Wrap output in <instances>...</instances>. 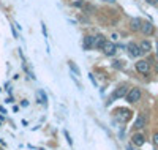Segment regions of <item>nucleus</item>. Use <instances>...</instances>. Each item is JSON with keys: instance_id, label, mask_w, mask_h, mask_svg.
I'll use <instances>...</instances> for the list:
<instances>
[{"instance_id": "obj_22", "label": "nucleus", "mask_w": 158, "mask_h": 150, "mask_svg": "<svg viewBox=\"0 0 158 150\" xmlns=\"http://www.w3.org/2000/svg\"><path fill=\"white\" fill-rule=\"evenodd\" d=\"M11 27V32H13V36H15V38H18V32H16V27H15V24H13V25H10Z\"/></svg>"}, {"instance_id": "obj_23", "label": "nucleus", "mask_w": 158, "mask_h": 150, "mask_svg": "<svg viewBox=\"0 0 158 150\" xmlns=\"http://www.w3.org/2000/svg\"><path fill=\"white\" fill-rule=\"evenodd\" d=\"M41 32H43V35H44V36H48V32H46V24H44V22H41Z\"/></svg>"}, {"instance_id": "obj_16", "label": "nucleus", "mask_w": 158, "mask_h": 150, "mask_svg": "<svg viewBox=\"0 0 158 150\" xmlns=\"http://www.w3.org/2000/svg\"><path fill=\"white\" fill-rule=\"evenodd\" d=\"M112 66L117 68V70H122V68H125V62L123 60H114L112 62Z\"/></svg>"}, {"instance_id": "obj_7", "label": "nucleus", "mask_w": 158, "mask_h": 150, "mask_svg": "<svg viewBox=\"0 0 158 150\" xmlns=\"http://www.w3.org/2000/svg\"><path fill=\"white\" fill-rule=\"evenodd\" d=\"M82 49L84 51L95 49V35H84V38H82Z\"/></svg>"}, {"instance_id": "obj_18", "label": "nucleus", "mask_w": 158, "mask_h": 150, "mask_svg": "<svg viewBox=\"0 0 158 150\" xmlns=\"http://www.w3.org/2000/svg\"><path fill=\"white\" fill-rule=\"evenodd\" d=\"M63 134H65V138H67V142H68V145H73V139H71V136H70V133L65 130L63 131Z\"/></svg>"}, {"instance_id": "obj_17", "label": "nucleus", "mask_w": 158, "mask_h": 150, "mask_svg": "<svg viewBox=\"0 0 158 150\" xmlns=\"http://www.w3.org/2000/svg\"><path fill=\"white\" fill-rule=\"evenodd\" d=\"M84 5H85V0H77V2L73 3V6H76V8H84Z\"/></svg>"}, {"instance_id": "obj_19", "label": "nucleus", "mask_w": 158, "mask_h": 150, "mask_svg": "<svg viewBox=\"0 0 158 150\" xmlns=\"http://www.w3.org/2000/svg\"><path fill=\"white\" fill-rule=\"evenodd\" d=\"M152 144H153L155 147H158V131L153 133V136H152Z\"/></svg>"}, {"instance_id": "obj_14", "label": "nucleus", "mask_w": 158, "mask_h": 150, "mask_svg": "<svg viewBox=\"0 0 158 150\" xmlns=\"http://www.w3.org/2000/svg\"><path fill=\"white\" fill-rule=\"evenodd\" d=\"M38 95V103H41V104H48V95L44 93V90H38L36 92Z\"/></svg>"}, {"instance_id": "obj_13", "label": "nucleus", "mask_w": 158, "mask_h": 150, "mask_svg": "<svg viewBox=\"0 0 158 150\" xmlns=\"http://www.w3.org/2000/svg\"><path fill=\"white\" fill-rule=\"evenodd\" d=\"M139 48H141L142 54H150L152 52V43L149 41V40H142V41L139 43Z\"/></svg>"}, {"instance_id": "obj_10", "label": "nucleus", "mask_w": 158, "mask_h": 150, "mask_svg": "<svg viewBox=\"0 0 158 150\" xmlns=\"http://www.w3.org/2000/svg\"><path fill=\"white\" fill-rule=\"evenodd\" d=\"M141 33L144 36H152L155 33V25L150 21H144L142 22V27H141Z\"/></svg>"}, {"instance_id": "obj_6", "label": "nucleus", "mask_w": 158, "mask_h": 150, "mask_svg": "<svg viewBox=\"0 0 158 150\" xmlns=\"http://www.w3.org/2000/svg\"><path fill=\"white\" fill-rule=\"evenodd\" d=\"M117 49H118V48H117V44H115L114 41H109V40H108V41L104 43V46H103L101 52H103L106 57H114L115 54H117Z\"/></svg>"}, {"instance_id": "obj_5", "label": "nucleus", "mask_w": 158, "mask_h": 150, "mask_svg": "<svg viewBox=\"0 0 158 150\" xmlns=\"http://www.w3.org/2000/svg\"><path fill=\"white\" fill-rule=\"evenodd\" d=\"M127 51H128V56L133 57V59H139L142 56V51L139 48V43H136V41H130L127 44Z\"/></svg>"}, {"instance_id": "obj_4", "label": "nucleus", "mask_w": 158, "mask_h": 150, "mask_svg": "<svg viewBox=\"0 0 158 150\" xmlns=\"http://www.w3.org/2000/svg\"><path fill=\"white\" fill-rule=\"evenodd\" d=\"M131 112L130 109H125V107H120V109H115L114 111V117L120 122V123H127V122L131 119Z\"/></svg>"}, {"instance_id": "obj_8", "label": "nucleus", "mask_w": 158, "mask_h": 150, "mask_svg": "<svg viewBox=\"0 0 158 150\" xmlns=\"http://www.w3.org/2000/svg\"><path fill=\"white\" fill-rule=\"evenodd\" d=\"M131 144L135 147H142L146 144V136H144L141 131H135L133 136H131Z\"/></svg>"}, {"instance_id": "obj_15", "label": "nucleus", "mask_w": 158, "mask_h": 150, "mask_svg": "<svg viewBox=\"0 0 158 150\" xmlns=\"http://www.w3.org/2000/svg\"><path fill=\"white\" fill-rule=\"evenodd\" d=\"M68 65H70L71 73H74V76H81V71H79V68H77V65L74 62H68Z\"/></svg>"}, {"instance_id": "obj_30", "label": "nucleus", "mask_w": 158, "mask_h": 150, "mask_svg": "<svg viewBox=\"0 0 158 150\" xmlns=\"http://www.w3.org/2000/svg\"><path fill=\"white\" fill-rule=\"evenodd\" d=\"M0 150H3V148H0Z\"/></svg>"}, {"instance_id": "obj_26", "label": "nucleus", "mask_w": 158, "mask_h": 150, "mask_svg": "<svg viewBox=\"0 0 158 150\" xmlns=\"http://www.w3.org/2000/svg\"><path fill=\"white\" fill-rule=\"evenodd\" d=\"M155 73H156V74H158V62H156V63H155Z\"/></svg>"}, {"instance_id": "obj_21", "label": "nucleus", "mask_w": 158, "mask_h": 150, "mask_svg": "<svg viewBox=\"0 0 158 150\" xmlns=\"http://www.w3.org/2000/svg\"><path fill=\"white\" fill-rule=\"evenodd\" d=\"M146 3L152 5V6H156L158 5V0H146Z\"/></svg>"}, {"instance_id": "obj_2", "label": "nucleus", "mask_w": 158, "mask_h": 150, "mask_svg": "<svg viewBox=\"0 0 158 150\" xmlns=\"http://www.w3.org/2000/svg\"><path fill=\"white\" fill-rule=\"evenodd\" d=\"M135 70L139 74L149 77L150 76V71H152V63L149 62V59H138L136 63H135Z\"/></svg>"}, {"instance_id": "obj_20", "label": "nucleus", "mask_w": 158, "mask_h": 150, "mask_svg": "<svg viewBox=\"0 0 158 150\" xmlns=\"http://www.w3.org/2000/svg\"><path fill=\"white\" fill-rule=\"evenodd\" d=\"M89 79H90V82H92V84H94L95 87H98V82H97V81H95V76H94V74H92V73L89 74Z\"/></svg>"}, {"instance_id": "obj_1", "label": "nucleus", "mask_w": 158, "mask_h": 150, "mask_svg": "<svg viewBox=\"0 0 158 150\" xmlns=\"http://www.w3.org/2000/svg\"><path fill=\"white\" fill-rule=\"evenodd\" d=\"M128 90H130V85H128L127 82H123V84H120V85H117V87L112 90V93L109 95V98H108V101H106V106H109V104L114 103L115 100L125 98L127 93H128Z\"/></svg>"}, {"instance_id": "obj_27", "label": "nucleus", "mask_w": 158, "mask_h": 150, "mask_svg": "<svg viewBox=\"0 0 158 150\" xmlns=\"http://www.w3.org/2000/svg\"><path fill=\"white\" fill-rule=\"evenodd\" d=\"M104 2H111V3H114V2H115V0H104Z\"/></svg>"}, {"instance_id": "obj_12", "label": "nucleus", "mask_w": 158, "mask_h": 150, "mask_svg": "<svg viewBox=\"0 0 158 150\" xmlns=\"http://www.w3.org/2000/svg\"><path fill=\"white\" fill-rule=\"evenodd\" d=\"M108 41V38L104 36L103 33H98V35H95V49L97 51H101L103 49V46H104V43Z\"/></svg>"}, {"instance_id": "obj_25", "label": "nucleus", "mask_w": 158, "mask_h": 150, "mask_svg": "<svg viewBox=\"0 0 158 150\" xmlns=\"http://www.w3.org/2000/svg\"><path fill=\"white\" fill-rule=\"evenodd\" d=\"M111 38H112V41H117V40H118V35H117V33H112Z\"/></svg>"}, {"instance_id": "obj_9", "label": "nucleus", "mask_w": 158, "mask_h": 150, "mask_svg": "<svg viewBox=\"0 0 158 150\" xmlns=\"http://www.w3.org/2000/svg\"><path fill=\"white\" fill-rule=\"evenodd\" d=\"M147 125V115L146 114H139L135 120V123H133V130L135 131H141L144 127Z\"/></svg>"}, {"instance_id": "obj_28", "label": "nucleus", "mask_w": 158, "mask_h": 150, "mask_svg": "<svg viewBox=\"0 0 158 150\" xmlns=\"http://www.w3.org/2000/svg\"><path fill=\"white\" fill-rule=\"evenodd\" d=\"M156 57H158V41H156Z\"/></svg>"}, {"instance_id": "obj_29", "label": "nucleus", "mask_w": 158, "mask_h": 150, "mask_svg": "<svg viewBox=\"0 0 158 150\" xmlns=\"http://www.w3.org/2000/svg\"><path fill=\"white\" fill-rule=\"evenodd\" d=\"M127 150H133V148H131V145H128V147H127Z\"/></svg>"}, {"instance_id": "obj_24", "label": "nucleus", "mask_w": 158, "mask_h": 150, "mask_svg": "<svg viewBox=\"0 0 158 150\" xmlns=\"http://www.w3.org/2000/svg\"><path fill=\"white\" fill-rule=\"evenodd\" d=\"M21 106H22V107H27V106H29V101H27V100H22V101H21Z\"/></svg>"}, {"instance_id": "obj_11", "label": "nucleus", "mask_w": 158, "mask_h": 150, "mask_svg": "<svg viewBox=\"0 0 158 150\" xmlns=\"http://www.w3.org/2000/svg\"><path fill=\"white\" fill-rule=\"evenodd\" d=\"M142 19L141 18H131L130 19V30L131 32H141V27H142Z\"/></svg>"}, {"instance_id": "obj_3", "label": "nucleus", "mask_w": 158, "mask_h": 150, "mask_svg": "<svg viewBox=\"0 0 158 150\" xmlns=\"http://www.w3.org/2000/svg\"><path fill=\"white\" fill-rule=\"evenodd\" d=\"M141 98H142V90H141L139 87H130L127 97H125V100H127L130 104H135V103L141 101Z\"/></svg>"}]
</instances>
